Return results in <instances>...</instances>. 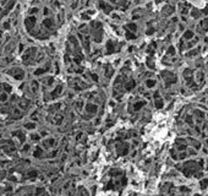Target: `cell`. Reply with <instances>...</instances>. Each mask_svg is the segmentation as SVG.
Wrapping results in <instances>:
<instances>
[{
	"mask_svg": "<svg viewBox=\"0 0 208 196\" xmlns=\"http://www.w3.org/2000/svg\"><path fill=\"white\" fill-rule=\"evenodd\" d=\"M126 37H127V38H130V39H133V38H135V37H133L130 32H126Z\"/></svg>",
	"mask_w": 208,
	"mask_h": 196,
	"instance_id": "obj_5",
	"label": "cell"
},
{
	"mask_svg": "<svg viewBox=\"0 0 208 196\" xmlns=\"http://www.w3.org/2000/svg\"><path fill=\"white\" fill-rule=\"evenodd\" d=\"M101 6H103V9H104L105 12H109V11H110V6H109V5H105L104 2H101Z\"/></svg>",
	"mask_w": 208,
	"mask_h": 196,
	"instance_id": "obj_1",
	"label": "cell"
},
{
	"mask_svg": "<svg viewBox=\"0 0 208 196\" xmlns=\"http://www.w3.org/2000/svg\"><path fill=\"white\" fill-rule=\"evenodd\" d=\"M192 36H194V33H192V32H190V31L185 33V38H191Z\"/></svg>",
	"mask_w": 208,
	"mask_h": 196,
	"instance_id": "obj_3",
	"label": "cell"
},
{
	"mask_svg": "<svg viewBox=\"0 0 208 196\" xmlns=\"http://www.w3.org/2000/svg\"><path fill=\"white\" fill-rule=\"evenodd\" d=\"M127 28H131V31H136V25H133V23L127 25Z\"/></svg>",
	"mask_w": 208,
	"mask_h": 196,
	"instance_id": "obj_2",
	"label": "cell"
},
{
	"mask_svg": "<svg viewBox=\"0 0 208 196\" xmlns=\"http://www.w3.org/2000/svg\"><path fill=\"white\" fill-rule=\"evenodd\" d=\"M157 1H158V2H159V1H162V0H157Z\"/></svg>",
	"mask_w": 208,
	"mask_h": 196,
	"instance_id": "obj_7",
	"label": "cell"
},
{
	"mask_svg": "<svg viewBox=\"0 0 208 196\" xmlns=\"http://www.w3.org/2000/svg\"><path fill=\"white\" fill-rule=\"evenodd\" d=\"M45 26H49V27H50V26H53L52 20H47V21H45Z\"/></svg>",
	"mask_w": 208,
	"mask_h": 196,
	"instance_id": "obj_4",
	"label": "cell"
},
{
	"mask_svg": "<svg viewBox=\"0 0 208 196\" xmlns=\"http://www.w3.org/2000/svg\"><path fill=\"white\" fill-rule=\"evenodd\" d=\"M147 85H148V86H153V85H154V81H148Z\"/></svg>",
	"mask_w": 208,
	"mask_h": 196,
	"instance_id": "obj_6",
	"label": "cell"
}]
</instances>
